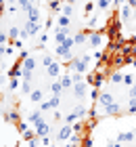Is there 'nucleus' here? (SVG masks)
<instances>
[{
	"label": "nucleus",
	"instance_id": "1",
	"mask_svg": "<svg viewBox=\"0 0 136 147\" xmlns=\"http://www.w3.org/2000/svg\"><path fill=\"white\" fill-rule=\"evenodd\" d=\"M109 42V36H107V32L103 30H94V32H88V46L94 51H100L103 46Z\"/></svg>",
	"mask_w": 136,
	"mask_h": 147
},
{
	"label": "nucleus",
	"instance_id": "2",
	"mask_svg": "<svg viewBox=\"0 0 136 147\" xmlns=\"http://www.w3.org/2000/svg\"><path fill=\"white\" fill-rule=\"evenodd\" d=\"M71 90H73V99H76L78 103H80V101H86L88 92H90V84H88L86 80H84V82H76Z\"/></svg>",
	"mask_w": 136,
	"mask_h": 147
},
{
	"label": "nucleus",
	"instance_id": "3",
	"mask_svg": "<svg viewBox=\"0 0 136 147\" xmlns=\"http://www.w3.org/2000/svg\"><path fill=\"white\" fill-rule=\"evenodd\" d=\"M115 101V97H113V92L111 90H100V95H98V99H96V105L100 109H105V107H109Z\"/></svg>",
	"mask_w": 136,
	"mask_h": 147
},
{
	"label": "nucleus",
	"instance_id": "4",
	"mask_svg": "<svg viewBox=\"0 0 136 147\" xmlns=\"http://www.w3.org/2000/svg\"><path fill=\"white\" fill-rule=\"evenodd\" d=\"M71 135H73V126L71 124H61V128H59V132H57V139H59V141H69V139H71Z\"/></svg>",
	"mask_w": 136,
	"mask_h": 147
},
{
	"label": "nucleus",
	"instance_id": "5",
	"mask_svg": "<svg viewBox=\"0 0 136 147\" xmlns=\"http://www.w3.org/2000/svg\"><path fill=\"white\" fill-rule=\"evenodd\" d=\"M107 82L111 86H121V84H124V71H121V69H111Z\"/></svg>",
	"mask_w": 136,
	"mask_h": 147
},
{
	"label": "nucleus",
	"instance_id": "6",
	"mask_svg": "<svg viewBox=\"0 0 136 147\" xmlns=\"http://www.w3.org/2000/svg\"><path fill=\"white\" fill-rule=\"evenodd\" d=\"M117 143H134L136 141V135H134V130H124V132H117V139H115Z\"/></svg>",
	"mask_w": 136,
	"mask_h": 147
},
{
	"label": "nucleus",
	"instance_id": "7",
	"mask_svg": "<svg viewBox=\"0 0 136 147\" xmlns=\"http://www.w3.org/2000/svg\"><path fill=\"white\" fill-rule=\"evenodd\" d=\"M59 80H61V86H63V90H71V88H73V78H71L69 71H63Z\"/></svg>",
	"mask_w": 136,
	"mask_h": 147
},
{
	"label": "nucleus",
	"instance_id": "8",
	"mask_svg": "<svg viewBox=\"0 0 136 147\" xmlns=\"http://www.w3.org/2000/svg\"><path fill=\"white\" fill-rule=\"evenodd\" d=\"M27 97H29V101H31V103H38V105H40V103L44 101V90H40V88H33V90H31Z\"/></svg>",
	"mask_w": 136,
	"mask_h": 147
},
{
	"label": "nucleus",
	"instance_id": "9",
	"mask_svg": "<svg viewBox=\"0 0 136 147\" xmlns=\"http://www.w3.org/2000/svg\"><path fill=\"white\" fill-rule=\"evenodd\" d=\"M111 4H113V0H96V11L103 13L107 9H111Z\"/></svg>",
	"mask_w": 136,
	"mask_h": 147
},
{
	"label": "nucleus",
	"instance_id": "10",
	"mask_svg": "<svg viewBox=\"0 0 136 147\" xmlns=\"http://www.w3.org/2000/svg\"><path fill=\"white\" fill-rule=\"evenodd\" d=\"M69 23H71V17H65V15H61V17H59V21H57V28L69 30Z\"/></svg>",
	"mask_w": 136,
	"mask_h": 147
},
{
	"label": "nucleus",
	"instance_id": "11",
	"mask_svg": "<svg viewBox=\"0 0 136 147\" xmlns=\"http://www.w3.org/2000/svg\"><path fill=\"white\" fill-rule=\"evenodd\" d=\"M128 116H136V99H130L128 97V109H126Z\"/></svg>",
	"mask_w": 136,
	"mask_h": 147
},
{
	"label": "nucleus",
	"instance_id": "12",
	"mask_svg": "<svg viewBox=\"0 0 136 147\" xmlns=\"http://www.w3.org/2000/svg\"><path fill=\"white\" fill-rule=\"evenodd\" d=\"M94 9H96V4H94V2H86V6H84V17H90L92 13H94Z\"/></svg>",
	"mask_w": 136,
	"mask_h": 147
},
{
	"label": "nucleus",
	"instance_id": "13",
	"mask_svg": "<svg viewBox=\"0 0 136 147\" xmlns=\"http://www.w3.org/2000/svg\"><path fill=\"white\" fill-rule=\"evenodd\" d=\"M128 97H130V99H136V82L130 86V90H128Z\"/></svg>",
	"mask_w": 136,
	"mask_h": 147
},
{
	"label": "nucleus",
	"instance_id": "14",
	"mask_svg": "<svg viewBox=\"0 0 136 147\" xmlns=\"http://www.w3.org/2000/svg\"><path fill=\"white\" fill-rule=\"evenodd\" d=\"M105 147H124L121 143H117V141H107V145Z\"/></svg>",
	"mask_w": 136,
	"mask_h": 147
},
{
	"label": "nucleus",
	"instance_id": "15",
	"mask_svg": "<svg viewBox=\"0 0 136 147\" xmlns=\"http://www.w3.org/2000/svg\"><path fill=\"white\" fill-rule=\"evenodd\" d=\"M126 2H128V4H130V6H132V9H136V0H126Z\"/></svg>",
	"mask_w": 136,
	"mask_h": 147
},
{
	"label": "nucleus",
	"instance_id": "16",
	"mask_svg": "<svg viewBox=\"0 0 136 147\" xmlns=\"http://www.w3.org/2000/svg\"><path fill=\"white\" fill-rule=\"evenodd\" d=\"M65 2H67V4H71V6H73V4H76V2H78V0H65Z\"/></svg>",
	"mask_w": 136,
	"mask_h": 147
}]
</instances>
